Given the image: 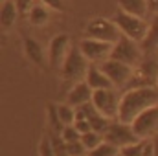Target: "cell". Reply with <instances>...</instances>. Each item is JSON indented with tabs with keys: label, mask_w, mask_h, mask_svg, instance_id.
I'll list each match as a JSON object with an SVG mask.
<instances>
[{
	"label": "cell",
	"mask_w": 158,
	"mask_h": 156,
	"mask_svg": "<svg viewBox=\"0 0 158 156\" xmlns=\"http://www.w3.org/2000/svg\"><path fill=\"white\" fill-rule=\"evenodd\" d=\"M110 57L116 59V61H121V63H125V64H129V66L134 68V66H138V64L143 61L145 53H143V48H142L140 42L132 40L131 37H127V35H121L119 40L112 46V53H110Z\"/></svg>",
	"instance_id": "4"
},
{
	"label": "cell",
	"mask_w": 158,
	"mask_h": 156,
	"mask_svg": "<svg viewBox=\"0 0 158 156\" xmlns=\"http://www.w3.org/2000/svg\"><path fill=\"white\" fill-rule=\"evenodd\" d=\"M50 140H52V143H53L55 156H70L68 154V145H66V142L61 138V134L52 132V134H50Z\"/></svg>",
	"instance_id": "23"
},
{
	"label": "cell",
	"mask_w": 158,
	"mask_h": 156,
	"mask_svg": "<svg viewBox=\"0 0 158 156\" xmlns=\"http://www.w3.org/2000/svg\"><path fill=\"white\" fill-rule=\"evenodd\" d=\"M46 7H50V9H55V11H64V2L63 0H40Z\"/></svg>",
	"instance_id": "30"
},
{
	"label": "cell",
	"mask_w": 158,
	"mask_h": 156,
	"mask_svg": "<svg viewBox=\"0 0 158 156\" xmlns=\"http://www.w3.org/2000/svg\"><path fill=\"white\" fill-rule=\"evenodd\" d=\"M151 142H153V147H155V156H158V136H155Z\"/></svg>",
	"instance_id": "33"
},
{
	"label": "cell",
	"mask_w": 158,
	"mask_h": 156,
	"mask_svg": "<svg viewBox=\"0 0 158 156\" xmlns=\"http://www.w3.org/2000/svg\"><path fill=\"white\" fill-rule=\"evenodd\" d=\"M24 53H26V57H28L33 64H37L40 68L46 66L48 57L44 55V50H42L40 42L35 40L33 37H26V39H24Z\"/></svg>",
	"instance_id": "14"
},
{
	"label": "cell",
	"mask_w": 158,
	"mask_h": 156,
	"mask_svg": "<svg viewBox=\"0 0 158 156\" xmlns=\"http://www.w3.org/2000/svg\"><path fill=\"white\" fill-rule=\"evenodd\" d=\"M85 81H86V84H88L92 90H99V88H114L112 81L107 77V74L99 68V64H90Z\"/></svg>",
	"instance_id": "13"
},
{
	"label": "cell",
	"mask_w": 158,
	"mask_h": 156,
	"mask_svg": "<svg viewBox=\"0 0 158 156\" xmlns=\"http://www.w3.org/2000/svg\"><path fill=\"white\" fill-rule=\"evenodd\" d=\"M85 37L116 44L119 40V37H121V31H119V28L116 26L114 20H109V18H103V17H96V18L88 20V24L85 28Z\"/></svg>",
	"instance_id": "5"
},
{
	"label": "cell",
	"mask_w": 158,
	"mask_h": 156,
	"mask_svg": "<svg viewBox=\"0 0 158 156\" xmlns=\"http://www.w3.org/2000/svg\"><path fill=\"white\" fill-rule=\"evenodd\" d=\"M112 20L116 22V26L119 28L121 35H127V37H131L132 40H136L140 44L145 40L147 33H149L147 18H142V17H136V15H129V13L121 11V9L114 15Z\"/></svg>",
	"instance_id": "3"
},
{
	"label": "cell",
	"mask_w": 158,
	"mask_h": 156,
	"mask_svg": "<svg viewBox=\"0 0 158 156\" xmlns=\"http://www.w3.org/2000/svg\"><path fill=\"white\" fill-rule=\"evenodd\" d=\"M19 7L15 4V0H4L2 2V11H0V22H2V30L7 31L15 26L17 18H19Z\"/></svg>",
	"instance_id": "16"
},
{
	"label": "cell",
	"mask_w": 158,
	"mask_h": 156,
	"mask_svg": "<svg viewBox=\"0 0 158 156\" xmlns=\"http://www.w3.org/2000/svg\"><path fill=\"white\" fill-rule=\"evenodd\" d=\"M103 136H105V142L116 145L119 149H123V147H127V145H131V143L140 142V138H138L136 132L132 130L131 123H123V121H119V119H112V121H110V125H109V129H107V132H105Z\"/></svg>",
	"instance_id": "8"
},
{
	"label": "cell",
	"mask_w": 158,
	"mask_h": 156,
	"mask_svg": "<svg viewBox=\"0 0 158 156\" xmlns=\"http://www.w3.org/2000/svg\"><path fill=\"white\" fill-rule=\"evenodd\" d=\"M112 46L114 44H110V42H103V40L90 39V37H85L79 42V48H81L83 55L92 64H101L103 61H107L112 53Z\"/></svg>",
	"instance_id": "10"
},
{
	"label": "cell",
	"mask_w": 158,
	"mask_h": 156,
	"mask_svg": "<svg viewBox=\"0 0 158 156\" xmlns=\"http://www.w3.org/2000/svg\"><path fill=\"white\" fill-rule=\"evenodd\" d=\"M92 94H94V90L86 84V81H79L70 88V92L66 96V103L72 105L74 109H77L81 105H86L92 101Z\"/></svg>",
	"instance_id": "12"
},
{
	"label": "cell",
	"mask_w": 158,
	"mask_h": 156,
	"mask_svg": "<svg viewBox=\"0 0 158 156\" xmlns=\"http://www.w3.org/2000/svg\"><path fill=\"white\" fill-rule=\"evenodd\" d=\"M103 142H105V136H103L101 132H96V130H90V132H86V134L81 136V143L85 145L86 154H88L92 149H96L98 145H101Z\"/></svg>",
	"instance_id": "20"
},
{
	"label": "cell",
	"mask_w": 158,
	"mask_h": 156,
	"mask_svg": "<svg viewBox=\"0 0 158 156\" xmlns=\"http://www.w3.org/2000/svg\"><path fill=\"white\" fill-rule=\"evenodd\" d=\"M143 147H145V140H140L136 143H131V145L119 149V156H142L143 154Z\"/></svg>",
	"instance_id": "24"
},
{
	"label": "cell",
	"mask_w": 158,
	"mask_h": 156,
	"mask_svg": "<svg viewBox=\"0 0 158 156\" xmlns=\"http://www.w3.org/2000/svg\"><path fill=\"white\" fill-rule=\"evenodd\" d=\"M99 68L107 74V77L112 81L114 88H123V86H127L129 81H131V77H132V72H134L132 66H129V64H125V63H121V61H116V59H112V57H109L107 61H103V63L99 64Z\"/></svg>",
	"instance_id": "9"
},
{
	"label": "cell",
	"mask_w": 158,
	"mask_h": 156,
	"mask_svg": "<svg viewBox=\"0 0 158 156\" xmlns=\"http://www.w3.org/2000/svg\"><path fill=\"white\" fill-rule=\"evenodd\" d=\"M142 48H143L145 55L158 57V13L153 15L151 22H149V33H147L145 40L142 42Z\"/></svg>",
	"instance_id": "15"
},
{
	"label": "cell",
	"mask_w": 158,
	"mask_h": 156,
	"mask_svg": "<svg viewBox=\"0 0 158 156\" xmlns=\"http://www.w3.org/2000/svg\"><path fill=\"white\" fill-rule=\"evenodd\" d=\"M131 127L140 140H153L158 136V105H153L140 112L131 123Z\"/></svg>",
	"instance_id": "7"
},
{
	"label": "cell",
	"mask_w": 158,
	"mask_h": 156,
	"mask_svg": "<svg viewBox=\"0 0 158 156\" xmlns=\"http://www.w3.org/2000/svg\"><path fill=\"white\" fill-rule=\"evenodd\" d=\"M46 114H48V121H50L52 132H55V134H61V132H63V129H64L66 125H64V123L61 121V117H59L57 105H53V103H48V107H46Z\"/></svg>",
	"instance_id": "19"
},
{
	"label": "cell",
	"mask_w": 158,
	"mask_h": 156,
	"mask_svg": "<svg viewBox=\"0 0 158 156\" xmlns=\"http://www.w3.org/2000/svg\"><path fill=\"white\" fill-rule=\"evenodd\" d=\"M119 101H121V96L116 88H99V90H94L92 94L94 107L109 119H118Z\"/></svg>",
	"instance_id": "6"
},
{
	"label": "cell",
	"mask_w": 158,
	"mask_h": 156,
	"mask_svg": "<svg viewBox=\"0 0 158 156\" xmlns=\"http://www.w3.org/2000/svg\"><path fill=\"white\" fill-rule=\"evenodd\" d=\"M158 105V84L156 86H138L129 88L121 94L118 119L123 123H132L134 117L145 109Z\"/></svg>",
	"instance_id": "1"
},
{
	"label": "cell",
	"mask_w": 158,
	"mask_h": 156,
	"mask_svg": "<svg viewBox=\"0 0 158 156\" xmlns=\"http://www.w3.org/2000/svg\"><path fill=\"white\" fill-rule=\"evenodd\" d=\"M86 156H119V147L109 143V142H103L101 145H98L96 149H92Z\"/></svg>",
	"instance_id": "21"
},
{
	"label": "cell",
	"mask_w": 158,
	"mask_h": 156,
	"mask_svg": "<svg viewBox=\"0 0 158 156\" xmlns=\"http://www.w3.org/2000/svg\"><path fill=\"white\" fill-rule=\"evenodd\" d=\"M70 48H72V40L66 33L55 35L50 40V46H48V64L52 68H61Z\"/></svg>",
	"instance_id": "11"
},
{
	"label": "cell",
	"mask_w": 158,
	"mask_h": 156,
	"mask_svg": "<svg viewBox=\"0 0 158 156\" xmlns=\"http://www.w3.org/2000/svg\"><path fill=\"white\" fill-rule=\"evenodd\" d=\"M118 7L129 15H136L142 18L149 17V4L147 0H118Z\"/></svg>",
	"instance_id": "17"
},
{
	"label": "cell",
	"mask_w": 158,
	"mask_h": 156,
	"mask_svg": "<svg viewBox=\"0 0 158 156\" xmlns=\"http://www.w3.org/2000/svg\"><path fill=\"white\" fill-rule=\"evenodd\" d=\"M90 64L92 63L83 55L79 44H72V48H70V51H68L63 66H61V76H63V79L66 83H74L76 84L79 81H85Z\"/></svg>",
	"instance_id": "2"
},
{
	"label": "cell",
	"mask_w": 158,
	"mask_h": 156,
	"mask_svg": "<svg viewBox=\"0 0 158 156\" xmlns=\"http://www.w3.org/2000/svg\"><path fill=\"white\" fill-rule=\"evenodd\" d=\"M66 145H68V154L70 156H85L86 154V149L81 143V140L79 142H72V143H66Z\"/></svg>",
	"instance_id": "27"
},
{
	"label": "cell",
	"mask_w": 158,
	"mask_h": 156,
	"mask_svg": "<svg viewBox=\"0 0 158 156\" xmlns=\"http://www.w3.org/2000/svg\"><path fill=\"white\" fill-rule=\"evenodd\" d=\"M15 4H17V7H19V13L24 17V15H28L30 13V9L33 7V4H31V0H15Z\"/></svg>",
	"instance_id": "29"
},
{
	"label": "cell",
	"mask_w": 158,
	"mask_h": 156,
	"mask_svg": "<svg viewBox=\"0 0 158 156\" xmlns=\"http://www.w3.org/2000/svg\"><path fill=\"white\" fill-rule=\"evenodd\" d=\"M61 138H63L66 143H72V142H79V140H81V134H79V130L74 125H66V127L63 129V132H61Z\"/></svg>",
	"instance_id": "25"
},
{
	"label": "cell",
	"mask_w": 158,
	"mask_h": 156,
	"mask_svg": "<svg viewBox=\"0 0 158 156\" xmlns=\"http://www.w3.org/2000/svg\"><path fill=\"white\" fill-rule=\"evenodd\" d=\"M147 4H149V15L151 17L156 15L158 13V0H147Z\"/></svg>",
	"instance_id": "32"
},
{
	"label": "cell",
	"mask_w": 158,
	"mask_h": 156,
	"mask_svg": "<svg viewBox=\"0 0 158 156\" xmlns=\"http://www.w3.org/2000/svg\"><path fill=\"white\" fill-rule=\"evenodd\" d=\"M28 18H30V22H31L33 26H44V24L48 22V18H50L48 7H46L42 2H40V4H35V6L30 9Z\"/></svg>",
	"instance_id": "18"
},
{
	"label": "cell",
	"mask_w": 158,
	"mask_h": 156,
	"mask_svg": "<svg viewBox=\"0 0 158 156\" xmlns=\"http://www.w3.org/2000/svg\"><path fill=\"white\" fill-rule=\"evenodd\" d=\"M142 156H155V147L151 140H145V147H143V154Z\"/></svg>",
	"instance_id": "31"
},
{
	"label": "cell",
	"mask_w": 158,
	"mask_h": 156,
	"mask_svg": "<svg viewBox=\"0 0 158 156\" xmlns=\"http://www.w3.org/2000/svg\"><path fill=\"white\" fill-rule=\"evenodd\" d=\"M74 127L79 130V134H81V136L92 130V125H90V121H88V119H76V121H74Z\"/></svg>",
	"instance_id": "28"
},
{
	"label": "cell",
	"mask_w": 158,
	"mask_h": 156,
	"mask_svg": "<svg viewBox=\"0 0 158 156\" xmlns=\"http://www.w3.org/2000/svg\"><path fill=\"white\" fill-rule=\"evenodd\" d=\"M39 156H55L53 143H52L50 136H44V138L39 142Z\"/></svg>",
	"instance_id": "26"
},
{
	"label": "cell",
	"mask_w": 158,
	"mask_h": 156,
	"mask_svg": "<svg viewBox=\"0 0 158 156\" xmlns=\"http://www.w3.org/2000/svg\"><path fill=\"white\" fill-rule=\"evenodd\" d=\"M57 112H59V117L64 125H74L76 121V109L72 105H57Z\"/></svg>",
	"instance_id": "22"
}]
</instances>
